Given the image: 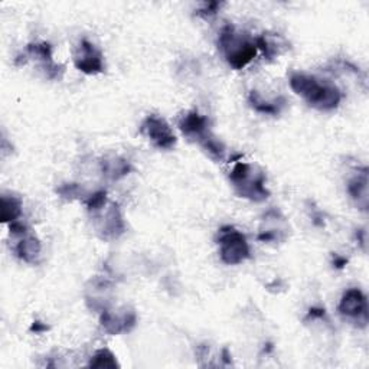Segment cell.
Wrapping results in <instances>:
<instances>
[{
  "label": "cell",
  "instance_id": "obj_7",
  "mask_svg": "<svg viewBox=\"0 0 369 369\" xmlns=\"http://www.w3.org/2000/svg\"><path fill=\"white\" fill-rule=\"evenodd\" d=\"M75 66L87 75H96L104 73L106 65L101 51L88 39H82L74 58Z\"/></svg>",
  "mask_w": 369,
  "mask_h": 369
},
{
  "label": "cell",
  "instance_id": "obj_23",
  "mask_svg": "<svg viewBox=\"0 0 369 369\" xmlns=\"http://www.w3.org/2000/svg\"><path fill=\"white\" fill-rule=\"evenodd\" d=\"M31 331L35 332V333H41V332H46V331H48V326L43 325V323H41V321L36 320V321H34V325H32Z\"/></svg>",
  "mask_w": 369,
  "mask_h": 369
},
{
  "label": "cell",
  "instance_id": "obj_24",
  "mask_svg": "<svg viewBox=\"0 0 369 369\" xmlns=\"http://www.w3.org/2000/svg\"><path fill=\"white\" fill-rule=\"evenodd\" d=\"M333 264L336 268H343L346 264H348V260H346L345 257H339V256H335V260H333Z\"/></svg>",
  "mask_w": 369,
  "mask_h": 369
},
{
  "label": "cell",
  "instance_id": "obj_14",
  "mask_svg": "<svg viewBox=\"0 0 369 369\" xmlns=\"http://www.w3.org/2000/svg\"><path fill=\"white\" fill-rule=\"evenodd\" d=\"M16 256L25 263H35L41 254V243L29 233L19 236V241L15 245Z\"/></svg>",
  "mask_w": 369,
  "mask_h": 369
},
{
  "label": "cell",
  "instance_id": "obj_11",
  "mask_svg": "<svg viewBox=\"0 0 369 369\" xmlns=\"http://www.w3.org/2000/svg\"><path fill=\"white\" fill-rule=\"evenodd\" d=\"M101 236L106 240H117L126 231V224L117 205H111L104 214L103 224L100 226Z\"/></svg>",
  "mask_w": 369,
  "mask_h": 369
},
{
  "label": "cell",
  "instance_id": "obj_1",
  "mask_svg": "<svg viewBox=\"0 0 369 369\" xmlns=\"http://www.w3.org/2000/svg\"><path fill=\"white\" fill-rule=\"evenodd\" d=\"M289 82L296 94L316 110L332 111L342 101L340 89L331 81L319 80L305 73H293Z\"/></svg>",
  "mask_w": 369,
  "mask_h": 369
},
{
  "label": "cell",
  "instance_id": "obj_5",
  "mask_svg": "<svg viewBox=\"0 0 369 369\" xmlns=\"http://www.w3.org/2000/svg\"><path fill=\"white\" fill-rule=\"evenodd\" d=\"M140 134L160 150H171L176 145V136L165 119L159 115H147L140 126Z\"/></svg>",
  "mask_w": 369,
  "mask_h": 369
},
{
  "label": "cell",
  "instance_id": "obj_19",
  "mask_svg": "<svg viewBox=\"0 0 369 369\" xmlns=\"http://www.w3.org/2000/svg\"><path fill=\"white\" fill-rule=\"evenodd\" d=\"M88 365L91 368H117L119 362L113 352L108 349H100L91 356Z\"/></svg>",
  "mask_w": 369,
  "mask_h": 369
},
{
  "label": "cell",
  "instance_id": "obj_20",
  "mask_svg": "<svg viewBox=\"0 0 369 369\" xmlns=\"http://www.w3.org/2000/svg\"><path fill=\"white\" fill-rule=\"evenodd\" d=\"M84 202H85L89 212L101 211L103 208L106 206V203H107V192L106 191H99V192L91 194V195H88L84 199Z\"/></svg>",
  "mask_w": 369,
  "mask_h": 369
},
{
  "label": "cell",
  "instance_id": "obj_13",
  "mask_svg": "<svg viewBox=\"0 0 369 369\" xmlns=\"http://www.w3.org/2000/svg\"><path fill=\"white\" fill-rule=\"evenodd\" d=\"M348 192L359 210H368V169L363 168L348 182Z\"/></svg>",
  "mask_w": 369,
  "mask_h": 369
},
{
  "label": "cell",
  "instance_id": "obj_21",
  "mask_svg": "<svg viewBox=\"0 0 369 369\" xmlns=\"http://www.w3.org/2000/svg\"><path fill=\"white\" fill-rule=\"evenodd\" d=\"M57 192L62 198L69 199V201L82 196V189L80 188V184H77V183H65V184H62L61 188H58Z\"/></svg>",
  "mask_w": 369,
  "mask_h": 369
},
{
  "label": "cell",
  "instance_id": "obj_8",
  "mask_svg": "<svg viewBox=\"0 0 369 369\" xmlns=\"http://www.w3.org/2000/svg\"><path fill=\"white\" fill-rule=\"evenodd\" d=\"M136 313L127 309L115 313L104 310L101 314V326L110 335H120L130 332L136 325Z\"/></svg>",
  "mask_w": 369,
  "mask_h": 369
},
{
  "label": "cell",
  "instance_id": "obj_3",
  "mask_svg": "<svg viewBox=\"0 0 369 369\" xmlns=\"http://www.w3.org/2000/svg\"><path fill=\"white\" fill-rule=\"evenodd\" d=\"M229 180L241 198L261 202L270 196L264 173L252 171V166L245 161H237L229 173Z\"/></svg>",
  "mask_w": 369,
  "mask_h": 369
},
{
  "label": "cell",
  "instance_id": "obj_6",
  "mask_svg": "<svg viewBox=\"0 0 369 369\" xmlns=\"http://www.w3.org/2000/svg\"><path fill=\"white\" fill-rule=\"evenodd\" d=\"M339 313L358 323L359 328H365L368 323V300L359 289L346 290L340 298Z\"/></svg>",
  "mask_w": 369,
  "mask_h": 369
},
{
  "label": "cell",
  "instance_id": "obj_22",
  "mask_svg": "<svg viewBox=\"0 0 369 369\" xmlns=\"http://www.w3.org/2000/svg\"><path fill=\"white\" fill-rule=\"evenodd\" d=\"M218 8H221V3H218V2L205 3L203 9H201L198 13L203 15V16H211V15H215L218 12Z\"/></svg>",
  "mask_w": 369,
  "mask_h": 369
},
{
  "label": "cell",
  "instance_id": "obj_10",
  "mask_svg": "<svg viewBox=\"0 0 369 369\" xmlns=\"http://www.w3.org/2000/svg\"><path fill=\"white\" fill-rule=\"evenodd\" d=\"M27 52L31 57L36 58L42 64V68L45 69L46 75H48L50 78H58L59 77V73L62 71V69L58 64L54 62L52 46L48 42L31 43V45H28Z\"/></svg>",
  "mask_w": 369,
  "mask_h": 369
},
{
  "label": "cell",
  "instance_id": "obj_17",
  "mask_svg": "<svg viewBox=\"0 0 369 369\" xmlns=\"http://www.w3.org/2000/svg\"><path fill=\"white\" fill-rule=\"evenodd\" d=\"M2 222L3 224H12L15 221H19L22 215V201L16 196H2Z\"/></svg>",
  "mask_w": 369,
  "mask_h": 369
},
{
  "label": "cell",
  "instance_id": "obj_15",
  "mask_svg": "<svg viewBox=\"0 0 369 369\" xmlns=\"http://www.w3.org/2000/svg\"><path fill=\"white\" fill-rule=\"evenodd\" d=\"M248 103L249 106L260 114H267V115H279L282 110L286 106V99H275L273 101H267L261 97L259 91H251L248 96Z\"/></svg>",
  "mask_w": 369,
  "mask_h": 369
},
{
  "label": "cell",
  "instance_id": "obj_16",
  "mask_svg": "<svg viewBox=\"0 0 369 369\" xmlns=\"http://www.w3.org/2000/svg\"><path fill=\"white\" fill-rule=\"evenodd\" d=\"M101 172L108 179L117 180L131 172V165L126 159H122L117 156L104 157L101 161Z\"/></svg>",
  "mask_w": 369,
  "mask_h": 369
},
{
  "label": "cell",
  "instance_id": "obj_18",
  "mask_svg": "<svg viewBox=\"0 0 369 369\" xmlns=\"http://www.w3.org/2000/svg\"><path fill=\"white\" fill-rule=\"evenodd\" d=\"M199 145H201V147L205 152L210 153V156L212 159H215L218 161L219 160H224V157H225V146H224V143L219 140V138L212 131L210 134H208L203 138V140H201Z\"/></svg>",
  "mask_w": 369,
  "mask_h": 369
},
{
  "label": "cell",
  "instance_id": "obj_4",
  "mask_svg": "<svg viewBox=\"0 0 369 369\" xmlns=\"http://www.w3.org/2000/svg\"><path fill=\"white\" fill-rule=\"evenodd\" d=\"M219 247V257L228 266H237L251 257L247 237L233 225H224L218 231L217 238Z\"/></svg>",
  "mask_w": 369,
  "mask_h": 369
},
{
  "label": "cell",
  "instance_id": "obj_9",
  "mask_svg": "<svg viewBox=\"0 0 369 369\" xmlns=\"http://www.w3.org/2000/svg\"><path fill=\"white\" fill-rule=\"evenodd\" d=\"M179 129L184 136L198 143L211 133L210 122H208L205 115L199 114L198 111H189L184 114L179 120Z\"/></svg>",
  "mask_w": 369,
  "mask_h": 369
},
{
  "label": "cell",
  "instance_id": "obj_2",
  "mask_svg": "<svg viewBox=\"0 0 369 369\" xmlns=\"http://www.w3.org/2000/svg\"><path fill=\"white\" fill-rule=\"evenodd\" d=\"M218 46L225 61L234 69L245 68L257 55L256 38L238 31L233 25H225L218 38Z\"/></svg>",
  "mask_w": 369,
  "mask_h": 369
},
{
  "label": "cell",
  "instance_id": "obj_12",
  "mask_svg": "<svg viewBox=\"0 0 369 369\" xmlns=\"http://www.w3.org/2000/svg\"><path fill=\"white\" fill-rule=\"evenodd\" d=\"M256 43H257L259 51H261L264 58L267 59H273L275 57L282 55L289 48L287 41L279 34H274V35L263 34L261 36L256 38Z\"/></svg>",
  "mask_w": 369,
  "mask_h": 369
}]
</instances>
